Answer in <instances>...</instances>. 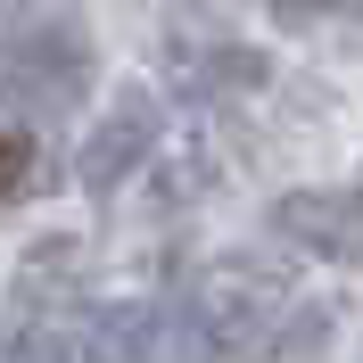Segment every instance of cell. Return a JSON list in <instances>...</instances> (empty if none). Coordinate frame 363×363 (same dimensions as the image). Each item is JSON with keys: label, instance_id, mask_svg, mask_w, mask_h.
Returning <instances> with one entry per match:
<instances>
[{"label": "cell", "instance_id": "6", "mask_svg": "<svg viewBox=\"0 0 363 363\" xmlns=\"http://www.w3.org/2000/svg\"><path fill=\"white\" fill-rule=\"evenodd\" d=\"M33 174H42V157H33V133L0 124V199H25V190H33Z\"/></svg>", "mask_w": 363, "mask_h": 363}, {"label": "cell", "instance_id": "7", "mask_svg": "<svg viewBox=\"0 0 363 363\" xmlns=\"http://www.w3.org/2000/svg\"><path fill=\"white\" fill-rule=\"evenodd\" d=\"M322 347H330V314L297 306V322H289V330H272V347H264V355H322Z\"/></svg>", "mask_w": 363, "mask_h": 363}, {"label": "cell", "instance_id": "1", "mask_svg": "<svg viewBox=\"0 0 363 363\" xmlns=\"http://www.w3.org/2000/svg\"><path fill=\"white\" fill-rule=\"evenodd\" d=\"M182 306L199 322L206 355H248V347H272L281 314H297V281L281 256H215Z\"/></svg>", "mask_w": 363, "mask_h": 363}, {"label": "cell", "instance_id": "5", "mask_svg": "<svg viewBox=\"0 0 363 363\" xmlns=\"http://www.w3.org/2000/svg\"><path fill=\"white\" fill-rule=\"evenodd\" d=\"M272 240L363 272V190H289L272 206Z\"/></svg>", "mask_w": 363, "mask_h": 363}, {"label": "cell", "instance_id": "3", "mask_svg": "<svg viewBox=\"0 0 363 363\" xmlns=\"http://www.w3.org/2000/svg\"><path fill=\"white\" fill-rule=\"evenodd\" d=\"M165 67H174L182 91L223 99V91H256L264 83V50L240 42L215 9H174V17H165Z\"/></svg>", "mask_w": 363, "mask_h": 363}, {"label": "cell", "instance_id": "2", "mask_svg": "<svg viewBox=\"0 0 363 363\" xmlns=\"http://www.w3.org/2000/svg\"><path fill=\"white\" fill-rule=\"evenodd\" d=\"M91 91V42L83 25H17L0 33V108H25V116H58Z\"/></svg>", "mask_w": 363, "mask_h": 363}, {"label": "cell", "instance_id": "8", "mask_svg": "<svg viewBox=\"0 0 363 363\" xmlns=\"http://www.w3.org/2000/svg\"><path fill=\"white\" fill-rule=\"evenodd\" d=\"M281 17H347V9H363V0H272Z\"/></svg>", "mask_w": 363, "mask_h": 363}, {"label": "cell", "instance_id": "4", "mask_svg": "<svg viewBox=\"0 0 363 363\" xmlns=\"http://www.w3.org/2000/svg\"><path fill=\"white\" fill-rule=\"evenodd\" d=\"M165 140V108L149 99V91H124L108 116H99V133L83 140V157H74V174H83L91 199H116L124 182L149 165V149Z\"/></svg>", "mask_w": 363, "mask_h": 363}]
</instances>
